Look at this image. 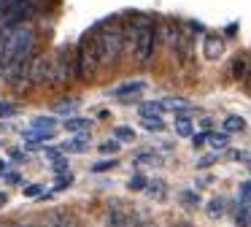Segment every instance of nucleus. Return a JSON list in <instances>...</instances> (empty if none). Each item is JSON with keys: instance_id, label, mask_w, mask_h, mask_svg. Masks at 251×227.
<instances>
[{"instance_id": "19", "label": "nucleus", "mask_w": 251, "mask_h": 227, "mask_svg": "<svg viewBox=\"0 0 251 227\" xmlns=\"http://www.w3.org/2000/svg\"><path fill=\"white\" fill-rule=\"evenodd\" d=\"M162 111V103H143L141 106V116H159Z\"/></svg>"}, {"instance_id": "22", "label": "nucleus", "mask_w": 251, "mask_h": 227, "mask_svg": "<svg viewBox=\"0 0 251 227\" xmlns=\"http://www.w3.org/2000/svg\"><path fill=\"white\" fill-rule=\"evenodd\" d=\"M119 149H122V146H119V141H116V138L103 141V143H100V151H103V154H116Z\"/></svg>"}, {"instance_id": "28", "label": "nucleus", "mask_w": 251, "mask_h": 227, "mask_svg": "<svg viewBox=\"0 0 251 227\" xmlns=\"http://www.w3.org/2000/svg\"><path fill=\"white\" fill-rule=\"evenodd\" d=\"M238 200H240V205H249V181H240V189H238Z\"/></svg>"}, {"instance_id": "2", "label": "nucleus", "mask_w": 251, "mask_h": 227, "mask_svg": "<svg viewBox=\"0 0 251 227\" xmlns=\"http://www.w3.org/2000/svg\"><path fill=\"white\" fill-rule=\"evenodd\" d=\"M157 35H159V27L157 22L151 19H138L135 25V41H132V46H135V54L141 62H149L154 54V46H157Z\"/></svg>"}, {"instance_id": "29", "label": "nucleus", "mask_w": 251, "mask_h": 227, "mask_svg": "<svg viewBox=\"0 0 251 227\" xmlns=\"http://www.w3.org/2000/svg\"><path fill=\"white\" fill-rule=\"evenodd\" d=\"M38 195H44V187H41V184H30V187H25V198H38Z\"/></svg>"}, {"instance_id": "7", "label": "nucleus", "mask_w": 251, "mask_h": 227, "mask_svg": "<svg viewBox=\"0 0 251 227\" xmlns=\"http://www.w3.org/2000/svg\"><path fill=\"white\" fill-rule=\"evenodd\" d=\"M222 52H224V41L219 35H205L202 38V54H205V59H219L222 57Z\"/></svg>"}, {"instance_id": "1", "label": "nucleus", "mask_w": 251, "mask_h": 227, "mask_svg": "<svg viewBox=\"0 0 251 227\" xmlns=\"http://www.w3.org/2000/svg\"><path fill=\"white\" fill-rule=\"evenodd\" d=\"M98 43V54H100V62H116L119 54L125 52V30L116 19H105L100 25V32L95 38Z\"/></svg>"}, {"instance_id": "17", "label": "nucleus", "mask_w": 251, "mask_h": 227, "mask_svg": "<svg viewBox=\"0 0 251 227\" xmlns=\"http://www.w3.org/2000/svg\"><path fill=\"white\" fill-rule=\"evenodd\" d=\"M222 214H224V200L222 198H213L211 203H208V216H211V219H219Z\"/></svg>"}, {"instance_id": "39", "label": "nucleus", "mask_w": 251, "mask_h": 227, "mask_svg": "<svg viewBox=\"0 0 251 227\" xmlns=\"http://www.w3.org/2000/svg\"><path fill=\"white\" fill-rule=\"evenodd\" d=\"M6 170H8V162H0V176H3Z\"/></svg>"}, {"instance_id": "4", "label": "nucleus", "mask_w": 251, "mask_h": 227, "mask_svg": "<svg viewBox=\"0 0 251 227\" xmlns=\"http://www.w3.org/2000/svg\"><path fill=\"white\" fill-rule=\"evenodd\" d=\"M35 3L33 0H14L6 11H0V25L6 27H14V25H25L27 19L35 16Z\"/></svg>"}, {"instance_id": "15", "label": "nucleus", "mask_w": 251, "mask_h": 227, "mask_svg": "<svg viewBox=\"0 0 251 227\" xmlns=\"http://www.w3.org/2000/svg\"><path fill=\"white\" fill-rule=\"evenodd\" d=\"M146 195H151V198H157V200H162L165 198V181H146Z\"/></svg>"}, {"instance_id": "16", "label": "nucleus", "mask_w": 251, "mask_h": 227, "mask_svg": "<svg viewBox=\"0 0 251 227\" xmlns=\"http://www.w3.org/2000/svg\"><path fill=\"white\" fill-rule=\"evenodd\" d=\"M208 141H211V146L219 151V149H224V146L229 143V135L227 133H208Z\"/></svg>"}, {"instance_id": "30", "label": "nucleus", "mask_w": 251, "mask_h": 227, "mask_svg": "<svg viewBox=\"0 0 251 227\" xmlns=\"http://www.w3.org/2000/svg\"><path fill=\"white\" fill-rule=\"evenodd\" d=\"M238 227H249V205H240V211H238Z\"/></svg>"}, {"instance_id": "13", "label": "nucleus", "mask_w": 251, "mask_h": 227, "mask_svg": "<svg viewBox=\"0 0 251 227\" xmlns=\"http://www.w3.org/2000/svg\"><path fill=\"white\" fill-rule=\"evenodd\" d=\"M162 108H170V111H178V114L192 111V106L186 100H181V97H168V100H162Z\"/></svg>"}, {"instance_id": "37", "label": "nucleus", "mask_w": 251, "mask_h": 227, "mask_svg": "<svg viewBox=\"0 0 251 227\" xmlns=\"http://www.w3.org/2000/svg\"><path fill=\"white\" fill-rule=\"evenodd\" d=\"M235 160H249V151H235Z\"/></svg>"}, {"instance_id": "8", "label": "nucleus", "mask_w": 251, "mask_h": 227, "mask_svg": "<svg viewBox=\"0 0 251 227\" xmlns=\"http://www.w3.org/2000/svg\"><path fill=\"white\" fill-rule=\"evenodd\" d=\"M87 141H89V135L81 133L73 141H65V143H62V151H65V154H81V151H87Z\"/></svg>"}, {"instance_id": "10", "label": "nucleus", "mask_w": 251, "mask_h": 227, "mask_svg": "<svg viewBox=\"0 0 251 227\" xmlns=\"http://www.w3.org/2000/svg\"><path fill=\"white\" fill-rule=\"evenodd\" d=\"M176 133H178L181 138H189V135L195 133V127H192V119L186 116V114H178V116H176Z\"/></svg>"}, {"instance_id": "33", "label": "nucleus", "mask_w": 251, "mask_h": 227, "mask_svg": "<svg viewBox=\"0 0 251 227\" xmlns=\"http://www.w3.org/2000/svg\"><path fill=\"white\" fill-rule=\"evenodd\" d=\"M243 73H246V57H238V62H235V76L240 79Z\"/></svg>"}, {"instance_id": "23", "label": "nucleus", "mask_w": 251, "mask_h": 227, "mask_svg": "<svg viewBox=\"0 0 251 227\" xmlns=\"http://www.w3.org/2000/svg\"><path fill=\"white\" fill-rule=\"evenodd\" d=\"M181 203L184 205H200V195L192 192V189H186V192H181Z\"/></svg>"}, {"instance_id": "26", "label": "nucleus", "mask_w": 251, "mask_h": 227, "mask_svg": "<svg viewBox=\"0 0 251 227\" xmlns=\"http://www.w3.org/2000/svg\"><path fill=\"white\" fill-rule=\"evenodd\" d=\"M111 168H116V160H100V162H95V165H92V170L95 173H103V170H111Z\"/></svg>"}, {"instance_id": "21", "label": "nucleus", "mask_w": 251, "mask_h": 227, "mask_svg": "<svg viewBox=\"0 0 251 227\" xmlns=\"http://www.w3.org/2000/svg\"><path fill=\"white\" fill-rule=\"evenodd\" d=\"M127 187H130L132 192H141V189L146 187V176H141V173H135V176H130V181H127Z\"/></svg>"}, {"instance_id": "40", "label": "nucleus", "mask_w": 251, "mask_h": 227, "mask_svg": "<svg viewBox=\"0 0 251 227\" xmlns=\"http://www.w3.org/2000/svg\"><path fill=\"white\" fill-rule=\"evenodd\" d=\"M6 203V192H0V205Z\"/></svg>"}, {"instance_id": "38", "label": "nucleus", "mask_w": 251, "mask_h": 227, "mask_svg": "<svg viewBox=\"0 0 251 227\" xmlns=\"http://www.w3.org/2000/svg\"><path fill=\"white\" fill-rule=\"evenodd\" d=\"M6 178H8V181H11V184H19V176H17V173H8Z\"/></svg>"}, {"instance_id": "12", "label": "nucleus", "mask_w": 251, "mask_h": 227, "mask_svg": "<svg viewBox=\"0 0 251 227\" xmlns=\"http://www.w3.org/2000/svg\"><path fill=\"white\" fill-rule=\"evenodd\" d=\"M30 130H41V133H54L57 130V119L54 116H38L33 119V127Z\"/></svg>"}, {"instance_id": "31", "label": "nucleus", "mask_w": 251, "mask_h": 227, "mask_svg": "<svg viewBox=\"0 0 251 227\" xmlns=\"http://www.w3.org/2000/svg\"><path fill=\"white\" fill-rule=\"evenodd\" d=\"M11 114H17V108H14L11 103H3V100H0V119H3V116H11Z\"/></svg>"}, {"instance_id": "3", "label": "nucleus", "mask_w": 251, "mask_h": 227, "mask_svg": "<svg viewBox=\"0 0 251 227\" xmlns=\"http://www.w3.org/2000/svg\"><path fill=\"white\" fill-rule=\"evenodd\" d=\"M98 68H100L98 43H95V38L87 35L81 43H78V52H76V76L78 79H89Z\"/></svg>"}, {"instance_id": "5", "label": "nucleus", "mask_w": 251, "mask_h": 227, "mask_svg": "<svg viewBox=\"0 0 251 227\" xmlns=\"http://www.w3.org/2000/svg\"><path fill=\"white\" fill-rule=\"evenodd\" d=\"M49 73H51V59L46 57V54H30L27 62H25V76H27V81H33V84H46L49 81Z\"/></svg>"}, {"instance_id": "27", "label": "nucleus", "mask_w": 251, "mask_h": 227, "mask_svg": "<svg viewBox=\"0 0 251 227\" xmlns=\"http://www.w3.org/2000/svg\"><path fill=\"white\" fill-rule=\"evenodd\" d=\"M135 162H141V165H159V157L157 154H138Z\"/></svg>"}, {"instance_id": "20", "label": "nucleus", "mask_w": 251, "mask_h": 227, "mask_svg": "<svg viewBox=\"0 0 251 227\" xmlns=\"http://www.w3.org/2000/svg\"><path fill=\"white\" fill-rule=\"evenodd\" d=\"M114 138L119 141V143H122V141H135V130H132V127H116L114 130Z\"/></svg>"}, {"instance_id": "14", "label": "nucleus", "mask_w": 251, "mask_h": 227, "mask_svg": "<svg viewBox=\"0 0 251 227\" xmlns=\"http://www.w3.org/2000/svg\"><path fill=\"white\" fill-rule=\"evenodd\" d=\"M243 130H246L243 116H227L224 119V133H243Z\"/></svg>"}, {"instance_id": "35", "label": "nucleus", "mask_w": 251, "mask_h": 227, "mask_svg": "<svg viewBox=\"0 0 251 227\" xmlns=\"http://www.w3.org/2000/svg\"><path fill=\"white\" fill-rule=\"evenodd\" d=\"M211 162H213V157H202V160L197 162V165H200V168H208V165H211Z\"/></svg>"}, {"instance_id": "24", "label": "nucleus", "mask_w": 251, "mask_h": 227, "mask_svg": "<svg viewBox=\"0 0 251 227\" xmlns=\"http://www.w3.org/2000/svg\"><path fill=\"white\" fill-rule=\"evenodd\" d=\"M76 106H78L76 100H60V103L54 106V111H60V114H71V111H76Z\"/></svg>"}, {"instance_id": "11", "label": "nucleus", "mask_w": 251, "mask_h": 227, "mask_svg": "<svg viewBox=\"0 0 251 227\" xmlns=\"http://www.w3.org/2000/svg\"><path fill=\"white\" fill-rule=\"evenodd\" d=\"M143 81H130V84H122L114 89V97H125V95H138V92H143Z\"/></svg>"}, {"instance_id": "32", "label": "nucleus", "mask_w": 251, "mask_h": 227, "mask_svg": "<svg viewBox=\"0 0 251 227\" xmlns=\"http://www.w3.org/2000/svg\"><path fill=\"white\" fill-rule=\"evenodd\" d=\"M208 141V133H197V135H192V143H195V149H200L202 143Z\"/></svg>"}, {"instance_id": "9", "label": "nucleus", "mask_w": 251, "mask_h": 227, "mask_svg": "<svg viewBox=\"0 0 251 227\" xmlns=\"http://www.w3.org/2000/svg\"><path fill=\"white\" fill-rule=\"evenodd\" d=\"M89 124H92L89 119H81V116H68L62 127H65L68 133H87V130H89Z\"/></svg>"}, {"instance_id": "41", "label": "nucleus", "mask_w": 251, "mask_h": 227, "mask_svg": "<svg viewBox=\"0 0 251 227\" xmlns=\"http://www.w3.org/2000/svg\"><path fill=\"white\" fill-rule=\"evenodd\" d=\"M14 227H27V225H14Z\"/></svg>"}, {"instance_id": "25", "label": "nucleus", "mask_w": 251, "mask_h": 227, "mask_svg": "<svg viewBox=\"0 0 251 227\" xmlns=\"http://www.w3.org/2000/svg\"><path fill=\"white\" fill-rule=\"evenodd\" d=\"M51 168H54L57 176H60V173H68V160L65 157H54V160H51Z\"/></svg>"}, {"instance_id": "18", "label": "nucleus", "mask_w": 251, "mask_h": 227, "mask_svg": "<svg viewBox=\"0 0 251 227\" xmlns=\"http://www.w3.org/2000/svg\"><path fill=\"white\" fill-rule=\"evenodd\" d=\"M143 127L151 130V133H159V130H165V122L162 116H143Z\"/></svg>"}, {"instance_id": "36", "label": "nucleus", "mask_w": 251, "mask_h": 227, "mask_svg": "<svg viewBox=\"0 0 251 227\" xmlns=\"http://www.w3.org/2000/svg\"><path fill=\"white\" fill-rule=\"evenodd\" d=\"M46 157H49V160H54V157H60V149H46Z\"/></svg>"}, {"instance_id": "6", "label": "nucleus", "mask_w": 251, "mask_h": 227, "mask_svg": "<svg viewBox=\"0 0 251 227\" xmlns=\"http://www.w3.org/2000/svg\"><path fill=\"white\" fill-rule=\"evenodd\" d=\"M73 73V59L71 54L62 49L60 54H57V59H51V73H49V81H54V84H62V81H68Z\"/></svg>"}, {"instance_id": "34", "label": "nucleus", "mask_w": 251, "mask_h": 227, "mask_svg": "<svg viewBox=\"0 0 251 227\" xmlns=\"http://www.w3.org/2000/svg\"><path fill=\"white\" fill-rule=\"evenodd\" d=\"M46 227H76L73 222H68V219H54L51 225H46Z\"/></svg>"}]
</instances>
